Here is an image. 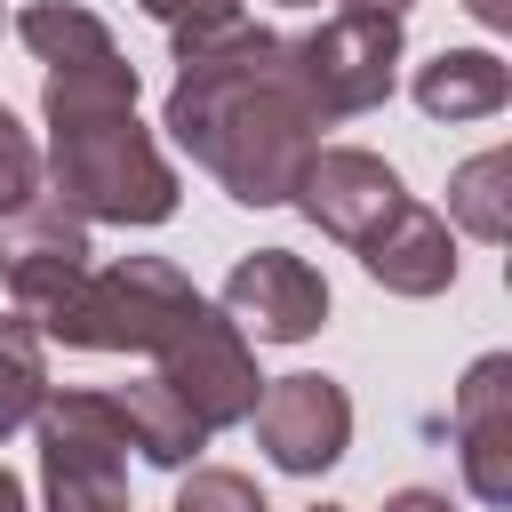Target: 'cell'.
Listing matches in <instances>:
<instances>
[{
	"instance_id": "cell-1",
	"label": "cell",
	"mask_w": 512,
	"mask_h": 512,
	"mask_svg": "<svg viewBox=\"0 0 512 512\" xmlns=\"http://www.w3.org/2000/svg\"><path fill=\"white\" fill-rule=\"evenodd\" d=\"M168 136L224 184V200H240V208H288L304 160L320 152V112L296 88L288 32L240 16L232 32L176 48Z\"/></svg>"
},
{
	"instance_id": "cell-2",
	"label": "cell",
	"mask_w": 512,
	"mask_h": 512,
	"mask_svg": "<svg viewBox=\"0 0 512 512\" xmlns=\"http://www.w3.org/2000/svg\"><path fill=\"white\" fill-rule=\"evenodd\" d=\"M48 200H64L80 224H168L176 216V168L152 144V128L128 112H64L48 120L40 152Z\"/></svg>"
},
{
	"instance_id": "cell-3",
	"label": "cell",
	"mask_w": 512,
	"mask_h": 512,
	"mask_svg": "<svg viewBox=\"0 0 512 512\" xmlns=\"http://www.w3.org/2000/svg\"><path fill=\"white\" fill-rule=\"evenodd\" d=\"M192 296L200 288L168 256H120L104 272L88 264L48 312H32V328L40 344H64V352H152Z\"/></svg>"
},
{
	"instance_id": "cell-4",
	"label": "cell",
	"mask_w": 512,
	"mask_h": 512,
	"mask_svg": "<svg viewBox=\"0 0 512 512\" xmlns=\"http://www.w3.org/2000/svg\"><path fill=\"white\" fill-rule=\"evenodd\" d=\"M32 432H40L48 512H128V424L112 392L48 384Z\"/></svg>"
},
{
	"instance_id": "cell-5",
	"label": "cell",
	"mask_w": 512,
	"mask_h": 512,
	"mask_svg": "<svg viewBox=\"0 0 512 512\" xmlns=\"http://www.w3.org/2000/svg\"><path fill=\"white\" fill-rule=\"evenodd\" d=\"M288 64H296V88L304 104L328 120H360L392 96L400 80V16H368V8H328L312 32L288 40Z\"/></svg>"
},
{
	"instance_id": "cell-6",
	"label": "cell",
	"mask_w": 512,
	"mask_h": 512,
	"mask_svg": "<svg viewBox=\"0 0 512 512\" xmlns=\"http://www.w3.org/2000/svg\"><path fill=\"white\" fill-rule=\"evenodd\" d=\"M152 360H160L152 376L200 416V432H232V424H248V408H256V392H264L248 336H240L208 296H192V304L168 320V336L152 344Z\"/></svg>"
},
{
	"instance_id": "cell-7",
	"label": "cell",
	"mask_w": 512,
	"mask_h": 512,
	"mask_svg": "<svg viewBox=\"0 0 512 512\" xmlns=\"http://www.w3.org/2000/svg\"><path fill=\"white\" fill-rule=\"evenodd\" d=\"M216 312L248 336V344H304L328 328V280L296 256V248H256L224 272Z\"/></svg>"
},
{
	"instance_id": "cell-8",
	"label": "cell",
	"mask_w": 512,
	"mask_h": 512,
	"mask_svg": "<svg viewBox=\"0 0 512 512\" xmlns=\"http://www.w3.org/2000/svg\"><path fill=\"white\" fill-rule=\"evenodd\" d=\"M256 424V448L272 456V472H328L344 448H352V392L336 376H272L248 408Z\"/></svg>"
},
{
	"instance_id": "cell-9",
	"label": "cell",
	"mask_w": 512,
	"mask_h": 512,
	"mask_svg": "<svg viewBox=\"0 0 512 512\" xmlns=\"http://www.w3.org/2000/svg\"><path fill=\"white\" fill-rule=\"evenodd\" d=\"M400 200H408V184H400V168H392L384 152L320 144V152L304 160V176H296V200H288V208H304L328 240L360 248V240H376V232L392 224V208H400Z\"/></svg>"
},
{
	"instance_id": "cell-10",
	"label": "cell",
	"mask_w": 512,
	"mask_h": 512,
	"mask_svg": "<svg viewBox=\"0 0 512 512\" xmlns=\"http://www.w3.org/2000/svg\"><path fill=\"white\" fill-rule=\"evenodd\" d=\"M88 224L64 208V200H24V208H8L0 216V280H8V296L24 304V320L32 312H48L80 272H88Z\"/></svg>"
},
{
	"instance_id": "cell-11",
	"label": "cell",
	"mask_w": 512,
	"mask_h": 512,
	"mask_svg": "<svg viewBox=\"0 0 512 512\" xmlns=\"http://www.w3.org/2000/svg\"><path fill=\"white\" fill-rule=\"evenodd\" d=\"M456 464L480 504H512V352H480L456 384Z\"/></svg>"
},
{
	"instance_id": "cell-12",
	"label": "cell",
	"mask_w": 512,
	"mask_h": 512,
	"mask_svg": "<svg viewBox=\"0 0 512 512\" xmlns=\"http://www.w3.org/2000/svg\"><path fill=\"white\" fill-rule=\"evenodd\" d=\"M360 272L384 296H440V288H456V232H448V216L424 208V200H400L392 224L376 240H360Z\"/></svg>"
},
{
	"instance_id": "cell-13",
	"label": "cell",
	"mask_w": 512,
	"mask_h": 512,
	"mask_svg": "<svg viewBox=\"0 0 512 512\" xmlns=\"http://www.w3.org/2000/svg\"><path fill=\"white\" fill-rule=\"evenodd\" d=\"M512 104V64L496 48H440L416 64V112L424 120H496Z\"/></svg>"
},
{
	"instance_id": "cell-14",
	"label": "cell",
	"mask_w": 512,
	"mask_h": 512,
	"mask_svg": "<svg viewBox=\"0 0 512 512\" xmlns=\"http://www.w3.org/2000/svg\"><path fill=\"white\" fill-rule=\"evenodd\" d=\"M120 400V424H128V448L144 456V464H160V472H184L200 448H208V432H200V416L160 384V376H144V384H120L112 392Z\"/></svg>"
},
{
	"instance_id": "cell-15",
	"label": "cell",
	"mask_w": 512,
	"mask_h": 512,
	"mask_svg": "<svg viewBox=\"0 0 512 512\" xmlns=\"http://www.w3.org/2000/svg\"><path fill=\"white\" fill-rule=\"evenodd\" d=\"M448 232H472V240H512V152L488 144L472 152L456 176H448Z\"/></svg>"
},
{
	"instance_id": "cell-16",
	"label": "cell",
	"mask_w": 512,
	"mask_h": 512,
	"mask_svg": "<svg viewBox=\"0 0 512 512\" xmlns=\"http://www.w3.org/2000/svg\"><path fill=\"white\" fill-rule=\"evenodd\" d=\"M16 40L56 72V64H88V56H112L120 40H112V24L96 16V8H80V0H32L24 16H16Z\"/></svg>"
},
{
	"instance_id": "cell-17",
	"label": "cell",
	"mask_w": 512,
	"mask_h": 512,
	"mask_svg": "<svg viewBox=\"0 0 512 512\" xmlns=\"http://www.w3.org/2000/svg\"><path fill=\"white\" fill-rule=\"evenodd\" d=\"M136 64L112 48V56H88V64H56L40 72V120H64V112H128L136 104Z\"/></svg>"
},
{
	"instance_id": "cell-18",
	"label": "cell",
	"mask_w": 512,
	"mask_h": 512,
	"mask_svg": "<svg viewBox=\"0 0 512 512\" xmlns=\"http://www.w3.org/2000/svg\"><path fill=\"white\" fill-rule=\"evenodd\" d=\"M48 400V344L24 312H0V440L24 432Z\"/></svg>"
},
{
	"instance_id": "cell-19",
	"label": "cell",
	"mask_w": 512,
	"mask_h": 512,
	"mask_svg": "<svg viewBox=\"0 0 512 512\" xmlns=\"http://www.w3.org/2000/svg\"><path fill=\"white\" fill-rule=\"evenodd\" d=\"M176 512H272L264 488L232 464H192V480L176 488Z\"/></svg>"
},
{
	"instance_id": "cell-20",
	"label": "cell",
	"mask_w": 512,
	"mask_h": 512,
	"mask_svg": "<svg viewBox=\"0 0 512 512\" xmlns=\"http://www.w3.org/2000/svg\"><path fill=\"white\" fill-rule=\"evenodd\" d=\"M176 48H192V40H216V32H232L240 16H248V0H136Z\"/></svg>"
},
{
	"instance_id": "cell-21",
	"label": "cell",
	"mask_w": 512,
	"mask_h": 512,
	"mask_svg": "<svg viewBox=\"0 0 512 512\" xmlns=\"http://www.w3.org/2000/svg\"><path fill=\"white\" fill-rule=\"evenodd\" d=\"M40 184H48V176H40V144H32V128L0 104V216L24 208V200H40Z\"/></svg>"
},
{
	"instance_id": "cell-22",
	"label": "cell",
	"mask_w": 512,
	"mask_h": 512,
	"mask_svg": "<svg viewBox=\"0 0 512 512\" xmlns=\"http://www.w3.org/2000/svg\"><path fill=\"white\" fill-rule=\"evenodd\" d=\"M384 512H448V496L440 488H400V496H384Z\"/></svg>"
},
{
	"instance_id": "cell-23",
	"label": "cell",
	"mask_w": 512,
	"mask_h": 512,
	"mask_svg": "<svg viewBox=\"0 0 512 512\" xmlns=\"http://www.w3.org/2000/svg\"><path fill=\"white\" fill-rule=\"evenodd\" d=\"M472 8V24H488V32H512V0H464Z\"/></svg>"
},
{
	"instance_id": "cell-24",
	"label": "cell",
	"mask_w": 512,
	"mask_h": 512,
	"mask_svg": "<svg viewBox=\"0 0 512 512\" xmlns=\"http://www.w3.org/2000/svg\"><path fill=\"white\" fill-rule=\"evenodd\" d=\"M0 512H32V504H24V480H16L8 464H0Z\"/></svg>"
},
{
	"instance_id": "cell-25",
	"label": "cell",
	"mask_w": 512,
	"mask_h": 512,
	"mask_svg": "<svg viewBox=\"0 0 512 512\" xmlns=\"http://www.w3.org/2000/svg\"><path fill=\"white\" fill-rule=\"evenodd\" d=\"M336 8H368V16H408V0H336Z\"/></svg>"
},
{
	"instance_id": "cell-26",
	"label": "cell",
	"mask_w": 512,
	"mask_h": 512,
	"mask_svg": "<svg viewBox=\"0 0 512 512\" xmlns=\"http://www.w3.org/2000/svg\"><path fill=\"white\" fill-rule=\"evenodd\" d=\"M312 512H352V504H312Z\"/></svg>"
},
{
	"instance_id": "cell-27",
	"label": "cell",
	"mask_w": 512,
	"mask_h": 512,
	"mask_svg": "<svg viewBox=\"0 0 512 512\" xmlns=\"http://www.w3.org/2000/svg\"><path fill=\"white\" fill-rule=\"evenodd\" d=\"M288 8H320V0H288Z\"/></svg>"
}]
</instances>
